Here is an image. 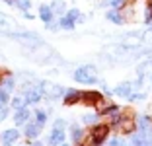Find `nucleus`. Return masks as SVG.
<instances>
[{
    "label": "nucleus",
    "mask_w": 152,
    "mask_h": 146,
    "mask_svg": "<svg viewBox=\"0 0 152 146\" xmlns=\"http://www.w3.org/2000/svg\"><path fill=\"white\" fill-rule=\"evenodd\" d=\"M98 113H86V115H84V123L86 125H94L96 123V121H98Z\"/></svg>",
    "instance_id": "obj_20"
},
{
    "label": "nucleus",
    "mask_w": 152,
    "mask_h": 146,
    "mask_svg": "<svg viewBox=\"0 0 152 146\" xmlns=\"http://www.w3.org/2000/svg\"><path fill=\"white\" fill-rule=\"evenodd\" d=\"M133 101H140V99H144V93H133V96H129Z\"/></svg>",
    "instance_id": "obj_29"
},
{
    "label": "nucleus",
    "mask_w": 152,
    "mask_h": 146,
    "mask_svg": "<svg viewBox=\"0 0 152 146\" xmlns=\"http://www.w3.org/2000/svg\"><path fill=\"white\" fill-rule=\"evenodd\" d=\"M14 121H16V125H23L29 121V111L27 109H18V113L14 115Z\"/></svg>",
    "instance_id": "obj_15"
},
{
    "label": "nucleus",
    "mask_w": 152,
    "mask_h": 146,
    "mask_svg": "<svg viewBox=\"0 0 152 146\" xmlns=\"http://www.w3.org/2000/svg\"><path fill=\"white\" fill-rule=\"evenodd\" d=\"M107 20H109V22H113V23H123V22H125L123 16H121L117 10H109V12H107Z\"/></svg>",
    "instance_id": "obj_17"
},
{
    "label": "nucleus",
    "mask_w": 152,
    "mask_h": 146,
    "mask_svg": "<svg viewBox=\"0 0 152 146\" xmlns=\"http://www.w3.org/2000/svg\"><path fill=\"white\" fill-rule=\"evenodd\" d=\"M29 146H43V144H39V142H33V144H29Z\"/></svg>",
    "instance_id": "obj_32"
},
{
    "label": "nucleus",
    "mask_w": 152,
    "mask_h": 146,
    "mask_svg": "<svg viewBox=\"0 0 152 146\" xmlns=\"http://www.w3.org/2000/svg\"><path fill=\"white\" fill-rule=\"evenodd\" d=\"M117 128H119L121 133H133L134 128H137V123H134V119L131 117V113L123 115L119 121H117Z\"/></svg>",
    "instance_id": "obj_3"
},
{
    "label": "nucleus",
    "mask_w": 152,
    "mask_h": 146,
    "mask_svg": "<svg viewBox=\"0 0 152 146\" xmlns=\"http://www.w3.org/2000/svg\"><path fill=\"white\" fill-rule=\"evenodd\" d=\"M61 146H70V144H64V142H63V144H61Z\"/></svg>",
    "instance_id": "obj_33"
},
{
    "label": "nucleus",
    "mask_w": 152,
    "mask_h": 146,
    "mask_svg": "<svg viewBox=\"0 0 152 146\" xmlns=\"http://www.w3.org/2000/svg\"><path fill=\"white\" fill-rule=\"evenodd\" d=\"M51 10H53V14H57V16H63L64 10H66V6H64L63 0H55L53 4H51Z\"/></svg>",
    "instance_id": "obj_16"
},
{
    "label": "nucleus",
    "mask_w": 152,
    "mask_h": 146,
    "mask_svg": "<svg viewBox=\"0 0 152 146\" xmlns=\"http://www.w3.org/2000/svg\"><path fill=\"white\" fill-rule=\"evenodd\" d=\"M107 133H109L107 125H96V127L92 128V133H90L92 142H94V144H102V142L107 138Z\"/></svg>",
    "instance_id": "obj_2"
},
{
    "label": "nucleus",
    "mask_w": 152,
    "mask_h": 146,
    "mask_svg": "<svg viewBox=\"0 0 152 146\" xmlns=\"http://www.w3.org/2000/svg\"><path fill=\"white\" fill-rule=\"evenodd\" d=\"M109 146H121L119 138H111V140H109Z\"/></svg>",
    "instance_id": "obj_31"
},
{
    "label": "nucleus",
    "mask_w": 152,
    "mask_h": 146,
    "mask_svg": "<svg viewBox=\"0 0 152 146\" xmlns=\"http://www.w3.org/2000/svg\"><path fill=\"white\" fill-rule=\"evenodd\" d=\"M131 86H133L131 82H123V84H119L115 88V93L121 96V97H129L131 96Z\"/></svg>",
    "instance_id": "obj_14"
},
{
    "label": "nucleus",
    "mask_w": 152,
    "mask_h": 146,
    "mask_svg": "<svg viewBox=\"0 0 152 146\" xmlns=\"http://www.w3.org/2000/svg\"><path fill=\"white\" fill-rule=\"evenodd\" d=\"M18 137H20V133L16 131V128H8V131L2 134V142L10 146V144H14V142L18 140Z\"/></svg>",
    "instance_id": "obj_8"
},
{
    "label": "nucleus",
    "mask_w": 152,
    "mask_h": 146,
    "mask_svg": "<svg viewBox=\"0 0 152 146\" xmlns=\"http://www.w3.org/2000/svg\"><path fill=\"white\" fill-rule=\"evenodd\" d=\"M80 99H82V92H76V90H72V92H66V96H64V103H66V105L78 103Z\"/></svg>",
    "instance_id": "obj_12"
},
{
    "label": "nucleus",
    "mask_w": 152,
    "mask_h": 146,
    "mask_svg": "<svg viewBox=\"0 0 152 146\" xmlns=\"http://www.w3.org/2000/svg\"><path fill=\"white\" fill-rule=\"evenodd\" d=\"M133 146H152V134H144V133H139V134H133Z\"/></svg>",
    "instance_id": "obj_4"
},
{
    "label": "nucleus",
    "mask_w": 152,
    "mask_h": 146,
    "mask_svg": "<svg viewBox=\"0 0 152 146\" xmlns=\"http://www.w3.org/2000/svg\"><path fill=\"white\" fill-rule=\"evenodd\" d=\"M64 127V121L63 119H57V121H55V128H63Z\"/></svg>",
    "instance_id": "obj_30"
},
{
    "label": "nucleus",
    "mask_w": 152,
    "mask_h": 146,
    "mask_svg": "<svg viewBox=\"0 0 152 146\" xmlns=\"http://www.w3.org/2000/svg\"><path fill=\"white\" fill-rule=\"evenodd\" d=\"M63 92H64V90L61 88V86H53V88L49 90V96H51V97H58Z\"/></svg>",
    "instance_id": "obj_24"
},
{
    "label": "nucleus",
    "mask_w": 152,
    "mask_h": 146,
    "mask_svg": "<svg viewBox=\"0 0 152 146\" xmlns=\"http://www.w3.org/2000/svg\"><path fill=\"white\" fill-rule=\"evenodd\" d=\"M23 105H26V99H23V97H14L12 99V107L14 109H23Z\"/></svg>",
    "instance_id": "obj_22"
},
{
    "label": "nucleus",
    "mask_w": 152,
    "mask_h": 146,
    "mask_svg": "<svg viewBox=\"0 0 152 146\" xmlns=\"http://www.w3.org/2000/svg\"><path fill=\"white\" fill-rule=\"evenodd\" d=\"M150 6H152V0H150Z\"/></svg>",
    "instance_id": "obj_36"
},
{
    "label": "nucleus",
    "mask_w": 152,
    "mask_h": 146,
    "mask_svg": "<svg viewBox=\"0 0 152 146\" xmlns=\"http://www.w3.org/2000/svg\"><path fill=\"white\" fill-rule=\"evenodd\" d=\"M121 117H123V115H121L119 107H113V105H111L107 111H105V119H107V123H115V125H117V121H119Z\"/></svg>",
    "instance_id": "obj_7"
},
{
    "label": "nucleus",
    "mask_w": 152,
    "mask_h": 146,
    "mask_svg": "<svg viewBox=\"0 0 152 146\" xmlns=\"http://www.w3.org/2000/svg\"><path fill=\"white\" fill-rule=\"evenodd\" d=\"M49 142L55 144V146L63 144V142H64V131H63V128H55L53 134H51V138H49Z\"/></svg>",
    "instance_id": "obj_10"
},
{
    "label": "nucleus",
    "mask_w": 152,
    "mask_h": 146,
    "mask_svg": "<svg viewBox=\"0 0 152 146\" xmlns=\"http://www.w3.org/2000/svg\"><path fill=\"white\" fill-rule=\"evenodd\" d=\"M99 99H102L99 92H82V101L88 103V105H96Z\"/></svg>",
    "instance_id": "obj_5"
},
{
    "label": "nucleus",
    "mask_w": 152,
    "mask_h": 146,
    "mask_svg": "<svg viewBox=\"0 0 152 146\" xmlns=\"http://www.w3.org/2000/svg\"><path fill=\"white\" fill-rule=\"evenodd\" d=\"M0 27H4V23H2V22H0Z\"/></svg>",
    "instance_id": "obj_35"
},
{
    "label": "nucleus",
    "mask_w": 152,
    "mask_h": 146,
    "mask_svg": "<svg viewBox=\"0 0 152 146\" xmlns=\"http://www.w3.org/2000/svg\"><path fill=\"white\" fill-rule=\"evenodd\" d=\"M144 20H146V23H152V8L146 10V14H144Z\"/></svg>",
    "instance_id": "obj_28"
},
{
    "label": "nucleus",
    "mask_w": 152,
    "mask_h": 146,
    "mask_svg": "<svg viewBox=\"0 0 152 146\" xmlns=\"http://www.w3.org/2000/svg\"><path fill=\"white\" fill-rule=\"evenodd\" d=\"M39 133H41V125H39V123H27V125H26V137H27V138L39 137Z\"/></svg>",
    "instance_id": "obj_9"
},
{
    "label": "nucleus",
    "mask_w": 152,
    "mask_h": 146,
    "mask_svg": "<svg viewBox=\"0 0 152 146\" xmlns=\"http://www.w3.org/2000/svg\"><path fill=\"white\" fill-rule=\"evenodd\" d=\"M68 18H70L72 22H76V20H84V18H82V14L78 12V10H76V8H72L70 12H68Z\"/></svg>",
    "instance_id": "obj_23"
},
{
    "label": "nucleus",
    "mask_w": 152,
    "mask_h": 146,
    "mask_svg": "<svg viewBox=\"0 0 152 146\" xmlns=\"http://www.w3.org/2000/svg\"><path fill=\"white\" fill-rule=\"evenodd\" d=\"M0 82H2V72H0Z\"/></svg>",
    "instance_id": "obj_34"
},
{
    "label": "nucleus",
    "mask_w": 152,
    "mask_h": 146,
    "mask_svg": "<svg viewBox=\"0 0 152 146\" xmlns=\"http://www.w3.org/2000/svg\"><path fill=\"white\" fill-rule=\"evenodd\" d=\"M2 84H4V90H6V92H12V90H14V78H12V76L2 78Z\"/></svg>",
    "instance_id": "obj_21"
},
{
    "label": "nucleus",
    "mask_w": 152,
    "mask_h": 146,
    "mask_svg": "<svg viewBox=\"0 0 152 146\" xmlns=\"http://www.w3.org/2000/svg\"><path fill=\"white\" fill-rule=\"evenodd\" d=\"M139 131H140V133H144V134H150L152 133V119H150V117L142 115L139 119Z\"/></svg>",
    "instance_id": "obj_6"
},
{
    "label": "nucleus",
    "mask_w": 152,
    "mask_h": 146,
    "mask_svg": "<svg viewBox=\"0 0 152 146\" xmlns=\"http://www.w3.org/2000/svg\"><path fill=\"white\" fill-rule=\"evenodd\" d=\"M6 117H8V107L4 103H0V121H4Z\"/></svg>",
    "instance_id": "obj_26"
},
{
    "label": "nucleus",
    "mask_w": 152,
    "mask_h": 146,
    "mask_svg": "<svg viewBox=\"0 0 152 146\" xmlns=\"http://www.w3.org/2000/svg\"><path fill=\"white\" fill-rule=\"evenodd\" d=\"M123 146H125V144H123Z\"/></svg>",
    "instance_id": "obj_37"
},
{
    "label": "nucleus",
    "mask_w": 152,
    "mask_h": 146,
    "mask_svg": "<svg viewBox=\"0 0 152 146\" xmlns=\"http://www.w3.org/2000/svg\"><path fill=\"white\" fill-rule=\"evenodd\" d=\"M70 137H72V140H74L76 144H82V140H84V131H82L80 127L72 125V128H70Z\"/></svg>",
    "instance_id": "obj_13"
},
{
    "label": "nucleus",
    "mask_w": 152,
    "mask_h": 146,
    "mask_svg": "<svg viewBox=\"0 0 152 146\" xmlns=\"http://www.w3.org/2000/svg\"><path fill=\"white\" fill-rule=\"evenodd\" d=\"M16 6L20 10H23V12H27V10L31 8V0H16Z\"/></svg>",
    "instance_id": "obj_19"
},
{
    "label": "nucleus",
    "mask_w": 152,
    "mask_h": 146,
    "mask_svg": "<svg viewBox=\"0 0 152 146\" xmlns=\"http://www.w3.org/2000/svg\"><path fill=\"white\" fill-rule=\"evenodd\" d=\"M35 115H37V123H39V125H43L45 121H47V111L39 109V111H37V113H35Z\"/></svg>",
    "instance_id": "obj_25"
},
{
    "label": "nucleus",
    "mask_w": 152,
    "mask_h": 146,
    "mask_svg": "<svg viewBox=\"0 0 152 146\" xmlns=\"http://www.w3.org/2000/svg\"><path fill=\"white\" fill-rule=\"evenodd\" d=\"M94 66H82V68H76L74 72V80L76 82H84V84H94L96 78H94Z\"/></svg>",
    "instance_id": "obj_1"
},
{
    "label": "nucleus",
    "mask_w": 152,
    "mask_h": 146,
    "mask_svg": "<svg viewBox=\"0 0 152 146\" xmlns=\"http://www.w3.org/2000/svg\"><path fill=\"white\" fill-rule=\"evenodd\" d=\"M8 101V92L4 88H0V103H6Z\"/></svg>",
    "instance_id": "obj_27"
},
{
    "label": "nucleus",
    "mask_w": 152,
    "mask_h": 146,
    "mask_svg": "<svg viewBox=\"0 0 152 146\" xmlns=\"http://www.w3.org/2000/svg\"><path fill=\"white\" fill-rule=\"evenodd\" d=\"M39 18L43 20L45 23H51V20H53V10H51V6H39Z\"/></svg>",
    "instance_id": "obj_11"
},
{
    "label": "nucleus",
    "mask_w": 152,
    "mask_h": 146,
    "mask_svg": "<svg viewBox=\"0 0 152 146\" xmlns=\"http://www.w3.org/2000/svg\"><path fill=\"white\" fill-rule=\"evenodd\" d=\"M58 27H63V29H72V27H74V22H72L68 16H64V18L58 20Z\"/></svg>",
    "instance_id": "obj_18"
}]
</instances>
